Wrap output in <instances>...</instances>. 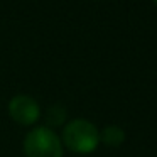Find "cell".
Segmentation results:
<instances>
[{
  "instance_id": "2",
  "label": "cell",
  "mask_w": 157,
  "mask_h": 157,
  "mask_svg": "<svg viewBox=\"0 0 157 157\" xmlns=\"http://www.w3.org/2000/svg\"><path fill=\"white\" fill-rule=\"evenodd\" d=\"M24 152L27 157H63V142L54 130L37 127L25 135Z\"/></svg>"
},
{
  "instance_id": "1",
  "label": "cell",
  "mask_w": 157,
  "mask_h": 157,
  "mask_svg": "<svg viewBox=\"0 0 157 157\" xmlns=\"http://www.w3.org/2000/svg\"><path fill=\"white\" fill-rule=\"evenodd\" d=\"M63 144L76 154H90L98 147L100 132L88 120L75 118L63 130Z\"/></svg>"
},
{
  "instance_id": "4",
  "label": "cell",
  "mask_w": 157,
  "mask_h": 157,
  "mask_svg": "<svg viewBox=\"0 0 157 157\" xmlns=\"http://www.w3.org/2000/svg\"><path fill=\"white\" fill-rule=\"evenodd\" d=\"M125 140V132L117 125H108L100 132V142L108 147H118Z\"/></svg>"
},
{
  "instance_id": "5",
  "label": "cell",
  "mask_w": 157,
  "mask_h": 157,
  "mask_svg": "<svg viewBox=\"0 0 157 157\" xmlns=\"http://www.w3.org/2000/svg\"><path fill=\"white\" fill-rule=\"evenodd\" d=\"M66 118V110L63 105H54L51 106V108L48 110V117H46V120H48V123L51 127H58L61 125L63 122H64Z\"/></svg>"
},
{
  "instance_id": "6",
  "label": "cell",
  "mask_w": 157,
  "mask_h": 157,
  "mask_svg": "<svg viewBox=\"0 0 157 157\" xmlns=\"http://www.w3.org/2000/svg\"><path fill=\"white\" fill-rule=\"evenodd\" d=\"M154 2H155V4H157V0H154Z\"/></svg>"
},
{
  "instance_id": "3",
  "label": "cell",
  "mask_w": 157,
  "mask_h": 157,
  "mask_svg": "<svg viewBox=\"0 0 157 157\" xmlns=\"http://www.w3.org/2000/svg\"><path fill=\"white\" fill-rule=\"evenodd\" d=\"M9 113H10L14 122L27 127L39 120L41 108H39L37 101L34 98H31L27 95H17L9 103Z\"/></svg>"
}]
</instances>
